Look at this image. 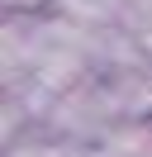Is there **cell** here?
<instances>
[{
    "label": "cell",
    "instance_id": "4",
    "mask_svg": "<svg viewBox=\"0 0 152 157\" xmlns=\"http://www.w3.org/2000/svg\"><path fill=\"white\" fill-rule=\"evenodd\" d=\"M0 157H81V147L62 143V138H52L43 124H33L24 138H14V143H10Z\"/></svg>",
    "mask_w": 152,
    "mask_h": 157
},
{
    "label": "cell",
    "instance_id": "3",
    "mask_svg": "<svg viewBox=\"0 0 152 157\" xmlns=\"http://www.w3.org/2000/svg\"><path fill=\"white\" fill-rule=\"evenodd\" d=\"M114 29H124L133 43H138V52L152 62V0H114Z\"/></svg>",
    "mask_w": 152,
    "mask_h": 157
},
{
    "label": "cell",
    "instance_id": "5",
    "mask_svg": "<svg viewBox=\"0 0 152 157\" xmlns=\"http://www.w3.org/2000/svg\"><path fill=\"white\" fill-rule=\"evenodd\" d=\"M5 14H38V10H57V0H0Z\"/></svg>",
    "mask_w": 152,
    "mask_h": 157
},
{
    "label": "cell",
    "instance_id": "2",
    "mask_svg": "<svg viewBox=\"0 0 152 157\" xmlns=\"http://www.w3.org/2000/svg\"><path fill=\"white\" fill-rule=\"evenodd\" d=\"M38 124H43L52 138H62V143H71V147L86 152V147H100L124 119H119V109H114L109 90L100 86V76L90 71V76L76 81L71 90H62V95L48 100V109H43Z\"/></svg>",
    "mask_w": 152,
    "mask_h": 157
},
{
    "label": "cell",
    "instance_id": "1",
    "mask_svg": "<svg viewBox=\"0 0 152 157\" xmlns=\"http://www.w3.org/2000/svg\"><path fill=\"white\" fill-rule=\"evenodd\" d=\"M95 29L66 10L33 14V95L43 105L95 71Z\"/></svg>",
    "mask_w": 152,
    "mask_h": 157
}]
</instances>
